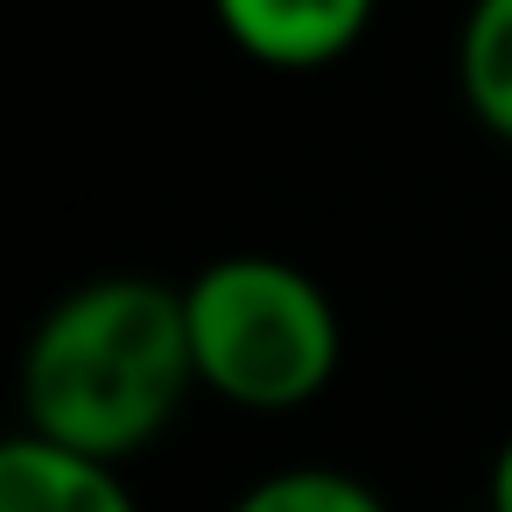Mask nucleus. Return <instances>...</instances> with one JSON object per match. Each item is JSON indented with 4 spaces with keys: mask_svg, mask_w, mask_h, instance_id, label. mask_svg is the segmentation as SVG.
I'll return each instance as SVG.
<instances>
[{
    "mask_svg": "<svg viewBox=\"0 0 512 512\" xmlns=\"http://www.w3.org/2000/svg\"><path fill=\"white\" fill-rule=\"evenodd\" d=\"M456 92L470 120L512 148V0H470L456 29Z\"/></svg>",
    "mask_w": 512,
    "mask_h": 512,
    "instance_id": "39448f33",
    "label": "nucleus"
},
{
    "mask_svg": "<svg viewBox=\"0 0 512 512\" xmlns=\"http://www.w3.org/2000/svg\"><path fill=\"white\" fill-rule=\"evenodd\" d=\"M232 512H386V498L365 477H351V470L295 463V470H274V477L246 484L232 498Z\"/></svg>",
    "mask_w": 512,
    "mask_h": 512,
    "instance_id": "423d86ee",
    "label": "nucleus"
},
{
    "mask_svg": "<svg viewBox=\"0 0 512 512\" xmlns=\"http://www.w3.org/2000/svg\"><path fill=\"white\" fill-rule=\"evenodd\" d=\"M197 393L183 288L99 274L43 309L22 351V428L99 463L148 449Z\"/></svg>",
    "mask_w": 512,
    "mask_h": 512,
    "instance_id": "f257e3e1",
    "label": "nucleus"
},
{
    "mask_svg": "<svg viewBox=\"0 0 512 512\" xmlns=\"http://www.w3.org/2000/svg\"><path fill=\"white\" fill-rule=\"evenodd\" d=\"M211 15L239 57L302 78L344 64L365 43L379 0H211Z\"/></svg>",
    "mask_w": 512,
    "mask_h": 512,
    "instance_id": "7ed1b4c3",
    "label": "nucleus"
},
{
    "mask_svg": "<svg viewBox=\"0 0 512 512\" xmlns=\"http://www.w3.org/2000/svg\"><path fill=\"white\" fill-rule=\"evenodd\" d=\"M0 512H141L120 463H99L85 449L8 435L0 442Z\"/></svg>",
    "mask_w": 512,
    "mask_h": 512,
    "instance_id": "20e7f679",
    "label": "nucleus"
},
{
    "mask_svg": "<svg viewBox=\"0 0 512 512\" xmlns=\"http://www.w3.org/2000/svg\"><path fill=\"white\" fill-rule=\"evenodd\" d=\"M484 498H491V512H512V435H505L498 456H491V484H484Z\"/></svg>",
    "mask_w": 512,
    "mask_h": 512,
    "instance_id": "0eeeda50",
    "label": "nucleus"
},
{
    "mask_svg": "<svg viewBox=\"0 0 512 512\" xmlns=\"http://www.w3.org/2000/svg\"><path fill=\"white\" fill-rule=\"evenodd\" d=\"M197 386L246 414L309 407L344 365V323L323 281L281 253H225L183 281Z\"/></svg>",
    "mask_w": 512,
    "mask_h": 512,
    "instance_id": "f03ea898",
    "label": "nucleus"
}]
</instances>
